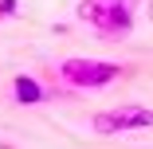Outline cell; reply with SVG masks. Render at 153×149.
Returning <instances> with one entry per match:
<instances>
[{"mask_svg":"<svg viewBox=\"0 0 153 149\" xmlns=\"http://www.w3.org/2000/svg\"><path fill=\"white\" fill-rule=\"evenodd\" d=\"M134 4H126V0H79L75 16L94 27V32L102 39H118V36H130L134 32Z\"/></svg>","mask_w":153,"mask_h":149,"instance_id":"1","label":"cell"},{"mask_svg":"<svg viewBox=\"0 0 153 149\" xmlns=\"http://www.w3.org/2000/svg\"><path fill=\"white\" fill-rule=\"evenodd\" d=\"M122 71H126V67L110 63V59H82V55L63 59V63H59V79H63L67 86H79V90H98V86H110Z\"/></svg>","mask_w":153,"mask_h":149,"instance_id":"2","label":"cell"},{"mask_svg":"<svg viewBox=\"0 0 153 149\" xmlns=\"http://www.w3.org/2000/svg\"><path fill=\"white\" fill-rule=\"evenodd\" d=\"M90 126H94V133H102V137L134 133V130H149V126H153V110H149V106H137V102L110 106V110H98Z\"/></svg>","mask_w":153,"mask_h":149,"instance_id":"3","label":"cell"},{"mask_svg":"<svg viewBox=\"0 0 153 149\" xmlns=\"http://www.w3.org/2000/svg\"><path fill=\"white\" fill-rule=\"evenodd\" d=\"M12 98H16L20 106H39V102H43V86H39V79L20 75V79L12 82Z\"/></svg>","mask_w":153,"mask_h":149,"instance_id":"4","label":"cell"},{"mask_svg":"<svg viewBox=\"0 0 153 149\" xmlns=\"http://www.w3.org/2000/svg\"><path fill=\"white\" fill-rule=\"evenodd\" d=\"M16 16V0H0V20H12Z\"/></svg>","mask_w":153,"mask_h":149,"instance_id":"5","label":"cell"},{"mask_svg":"<svg viewBox=\"0 0 153 149\" xmlns=\"http://www.w3.org/2000/svg\"><path fill=\"white\" fill-rule=\"evenodd\" d=\"M126 4H134V8H137V4H141V0H126Z\"/></svg>","mask_w":153,"mask_h":149,"instance_id":"6","label":"cell"},{"mask_svg":"<svg viewBox=\"0 0 153 149\" xmlns=\"http://www.w3.org/2000/svg\"><path fill=\"white\" fill-rule=\"evenodd\" d=\"M149 16H153V0H149Z\"/></svg>","mask_w":153,"mask_h":149,"instance_id":"7","label":"cell"}]
</instances>
